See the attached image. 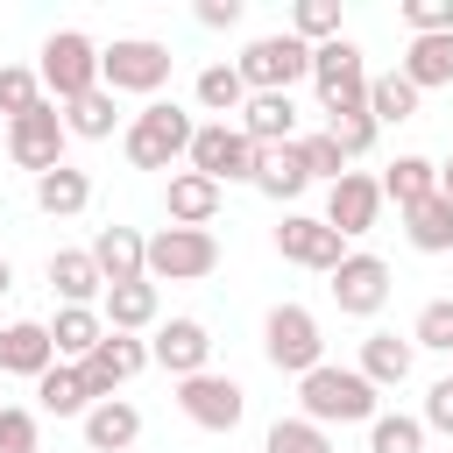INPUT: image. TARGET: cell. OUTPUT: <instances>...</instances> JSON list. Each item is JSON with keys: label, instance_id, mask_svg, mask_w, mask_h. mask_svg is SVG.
Returning a JSON list of instances; mask_svg holds the SVG:
<instances>
[{"label": "cell", "instance_id": "obj_14", "mask_svg": "<svg viewBox=\"0 0 453 453\" xmlns=\"http://www.w3.org/2000/svg\"><path fill=\"white\" fill-rule=\"evenodd\" d=\"M319 219H326L340 241H361V234L382 219V184H375L368 170H347V177L326 191V212H319Z\"/></svg>", "mask_w": 453, "mask_h": 453}, {"label": "cell", "instance_id": "obj_32", "mask_svg": "<svg viewBox=\"0 0 453 453\" xmlns=\"http://www.w3.org/2000/svg\"><path fill=\"white\" fill-rule=\"evenodd\" d=\"M411 113H418V85H411L403 71L368 78V120H375V127H396V120H411Z\"/></svg>", "mask_w": 453, "mask_h": 453}, {"label": "cell", "instance_id": "obj_3", "mask_svg": "<svg viewBox=\"0 0 453 453\" xmlns=\"http://www.w3.org/2000/svg\"><path fill=\"white\" fill-rule=\"evenodd\" d=\"M170 42H156V35H113L106 50H99V85L120 99V92H142V99H156L163 85H170Z\"/></svg>", "mask_w": 453, "mask_h": 453}, {"label": "cell", "instance_id": "obj_39", "mask_svg": "<svg viewBox=\"0 0 453 453\" xmlns=\"http://www.w3.org/2000/svg\"><path fill=\"white\" fill-rule=\"evenodd\" d=\"M411 347H432V354H453V297H432L411 326Z\"/></svg>", "mask_w": 453, "mask_h": 453}, {"label": "cell", "instance_id": "obj_18", "mask_svg": "<svg viewBox=\"0 0 453 453\" xmlns=\"http://www.w3.org/2000/svg\"><path fill=\"white\" fill-rule=\"evenodd\" d=\"M42 368H57V347H50V326L42 319H14V326H0V375H42Z\"/></svg>", "mask_w": 453, "mask_h": 453}, {"label": "cell", "instance_id": "obj_29", "mask_svg": "<svg viewBox=\"0 0 453 453\" xmlns=\"http://www.w3.org/2000/svg\"><path fill=\"white\" fill-rule=\"evenodd\" d=\"M411 340H396V333H368L361 340V382H375V389H396L403 375H411Z\"/></svg>", "mask_w": 453, "mask_h": 453}, {"label": "cell", "instance_id": "obj_1", "mask_svg": "<svg viewBox=\"0 0 453 453\" xmlns=\"http://www.w3.org/2000/svg\"><path fill=\"white\" fill-rule=\"evenodd\" d=\"M297 418H311V425H368L375 418V382H361V368L319 361L311 375H297Z\"/></svg>", "mask_w": 453, "mask_h": 453}, {"label": "cell", "instance_id": "obj_16", "mask_svg": "<svg viewBox=\"0 0 453 453\" xmlns=\"http://www.w3.org/2000/svg\"><path fill=\"white\" fill-rule=\"evenodd\" d=\"M149 361H156V368H170L177 382H184V375H198V368L212 361V333H205V319H163V326H156V340H149Z\"/></svg>", "mask_w": 453, "mask_h": 453}, {"label": "cell", "instance_id": "obj_40", "mask_svg": "<svg viewBox=\"0 0 453 453\" xmlns=\"http://www.w3.org/2000/svg\"><path fill=\"white\" fill-rule=\"evenodd\" d=\"M326 134H333V149H340V156H368L382 127H375L368 113H333V120H326Z\"/></svg>", "mask_w": 453, "mask_h": 453}, {"label": "cell", "instance_id": "obj_15", "mask_svg": "<svg viewBox=\"0 0 453 453\" xmlns=\"http://www.w3.org/2000/svg\"><path fill=\"white\" fill-rule=\"evenodd\" d=\"M142 368H149V347H142L134 333H106V340H99V347L78 361V375H85L92 403H106V396H113L127 375H142Z\"/></svg>", "mask_w": 453, "mask_h": 453}, {"label": "cell", "instance_id": "obj_7", "mask_svg": "<svg viewBox=\"0 0 453 453\" xmlns=\"http://www.w3.org/2000/svg\"><path fill=\"white\" fill-rule=\"evenodd\" d=\"M262 354H269L276 375H311V368L326 361V333H319V319H311L304 304H269V319H262Z\"/></svg>", "mask_w": 453, "mask_h": 453}, {"label": "cell", "instance_id": "obj_4", "mask_svg": "<svg viewBox=\"0 0 453 453\" xmlns=\"http://www.w3.org/2000/svg\"><path fill=\"white\" fill-rule=\"evenodd\" d=\"M35 78H42L50 106H71V99H85V92L99 85V42H92L85 28H57V35L42 42V64H35Z\"/></svg>", "mask_w": 453, "mask_h": 453}, {"label": "cell", "instance_id": "obj_5", "mask_svg": "<svg viewBox=\"0 0 453 453\" xmlns=\"http://www.w3.org/2000/svg\"><path fill=\"white\" fill-rule=\"evenodd\" d=\"M311 85H319L326 120H333V113H368V64H361V42H354V35L319 42V50H311Z\"/></svg>", "mask_w": 453, "mask_h": 453}, {"label": "cell", "instance_id": "obj_43", "mask_svg": "<svg viewBox=\"0 0 453 453\" xmlns=\"http://www.w3.org/2000/svg\"><path fill=\"white\" fill-rule=\"evenodd\" d=\"M0 453H42V439H35V411H21V403L0 411Z\"/></svg>", "mask_w": 453, "mask_h": 453}, {"label": "cell", "instance_id": "obj_44", "mask_svg": "<svg viewBox=\"0 0 453 453\" xmlns=\"http://www.w3.org/2000/svg\"><path fill=\"white\" fill-rule=\"evenodd\" d=\"M425 432H446L453 439V375H439L432 389H425V418H418Z\"/></svg>", "mask_w": 453, "mask_h": 453}, {"label": "cell", "instance_id": "obj_27", "mask_svg": "<svg viewBox=\"0 0 453 453\" xmlns=\"http://www.w3.org/2000/svg\"><path fill=\"white\" fill-rule=\"evenodd\" d=\"M375 184H382V198H396V212H411L418 198H432V191H439V163H432V156H396Z\"/></svg>", "mask_w": 453, "mask_h": 453}, {"label": "cell", "instance_id": "obj_20", "mask_svg": "<svg viewBox=\"0 0 453 453\" xmlns=\"http://www.w3.org/2000/svg\"><path fill=\"white\" fill-rule=\"evenodd\" d=\"M163 212H170V226H212V212H219V184L198 177V170H177V177L163 184Z\"/></svg>", "mask_w": 453, "mask_h": 453}, {"label": "cell", "instance_id": "obj_9", "mask_svg": "<svg viewBox=\"0 0 453 453\" xmlns=\"http://www.w3.org/2000/svg\"><path fill=\"white\" fill-rule=\"evenodd\" d=\"M184 163H191L198 177H212V184H248V177H255V142H248L234 120H205V127L191 134Z\"/></svg>", "mask_w": 453, "mask_h": 453}, {"label": "cell", "instance_id": "obj_36", "mask_svg": "<svg viewBox=\"0 0 453 453\" xmlns=\"http://www.w3.org/2000/svg\"><path fill=\"white\" fill-rule=\"evenodd\" d=\"M290 35H297L304 50L333 42V35H340V0H297V7H290Z\"/></svg>", "mask_w": 453, "mask_h": 453}, {"label": "cell", "instance_id": "obj_11", "mask_svg": "<svg viewBox=\"0 0 453 453\" xmlns=\"http://www.w3.org/2000/svg\"><path fill=\"white\" fill-rule=\"evenodd\" d=\"M64 142H71V134H64V113H57L50 99L28 106L21 120H7V156H14L21 170H35V177L64 163Z\"/></svg>", "mask_w": 453, "mask_h": 453}, {"label": "cell", "instance_id": "obj_19", "mask_svg": "<svg viewBox=\"0 0 453 453\" xmlns=\"http://www.w3.org/2000/svg\"><path fill=\"white\" fill-rule=\"evenodd\" d=\"M262 198H276V205H290L304 184H311V170H304V156H297V142H283V149H255V177H248Z\"/></svg>", "mask_w": 453, "mask_h": 453}, {"label": "cell", "instance_id": "obj_13", "mask_svg": "<svg viewBox=\"0 0 453 453\" xmlns=\"http://www.w3.org/2000/svg\"><path fill=\"white\" fill-rule=\"evenodd\" d=\"M333 304H340L347 319H375V311L389 304V262L368 255V248H354V255L333 269Z\"/></svg>", "mask_w": 453, "mask_h": 453}, {"label": "cell", "instance_id": "obj_17", "mask_svg": "<svg viewBox=\"0 0 453 453\" xmlns=\"http://www.w3.org/2000/svg\"><path fill=\"white\" fill-rule=\"evenodd\" d=\"M234 127L255 149H283V142H297V99L290 92H248V106H241Z\"/></svg>", "mask_w": 453, "mask_h": 453}, {"label": "cell", "instance_id": "obj_35", "mask_svg": "<svg viewBox=\"0 0 453 453\" xmlns=\"http://www.w3.org/2000/svg\"><path fill=\"white\" fill-rule=\"evenodd\" d=\"M368 453H425V425L403 411H375L368 418Z\"/></svg>", "mask_w": 453, "mask_h": 453}, {"label": "cell", "instance_id": "obj_24", "mask_svg": "<svg viewBox=\"0 0 453 453\" xmlns=\"http://www.w3.org/2000/svg\"><path fill=\"white\" fill-rule=\"evenodd\" d=\"M99 340H106L99 304H57V319H50V347H57V361H85Z\"/></svg>", "mask_w": 453, "mask_h": 453}, {"label": "cell", "instance_id": "obj_41", "mask_svg": "<svg viewBox=\"0 0 453 453\" xmlns=\"http://www.w3.org/2000/svg\"><path fill=\"white\" fill-rule=\"evenodd\" d=\"M297 156H304V170H311V177H326V184H340V177H347V156L333 149V134H304V142H297Z\"/></svg>", "mask_w": 453, "mask_h": 453}, {"label": "cell", "instance_id": "obj_21", "mask_svg": "<svg viewBox=\"0 0 453 453\" xmlns=\"http://www.w3.org/2000/svg\"><path fill=\"white\" fill-rule=\"evenodd\" d=\"M50 290H57L64 304H99V297H106V276H99L92 248H57V255H50Z\"/></svg>", "mask_w": 453, "mask_h": 453}, {"label": "cell", "instance_id": "obj_25", "mask_svg": "<svg viewBox=\"0 0 453 453\" xmlns=\"http://www.w3.org/2000/svg\"><path fill=\"white\" fill-rule=\"evenodd\" d=\"M142 255H149V241L134 226H99V241H92V262L106 283H142Z\"/></svg>", "mask_w": 453, "mask_h": 453}, {"label": "cell", "instance_id": "obj_47", "mask_svg": "<svg viewBox=\"0 0 453 453\" xmlns=\"http://www.w3.org/2000/svg\"><path fill=\"white\" fill-rule=\"evenodd\" d=\"M7 290H14V269H7V255H0V297H7Z\"/></svg>", "mask_w": 453, "mask_h": 453}, {"label": "cell", "instance_id": "obj_28", "mask_svg": "<svg viewBox=\"0 0 453 453\" xmlns=\"http://www.w3.org/2000/svg\"><path fill=\"white\" fill-rule=\"evenodd\" d=\"M35 205H42L50 219H71V212H85V205H92V177H85V170H71V163H57V170H42V177H35Z\"/></svg>", "mask_w": 453, "mask_h": 453}, {"label": "cell", "instance_id": "obj_38", "mask_svg": "<svg viewBox=\"0 0 453 453\" xmlns=\"http://www.w3.org/2000/svg\"><path fill=\"white\" fill-rule=\"evenodd\" d=\"M28 106H42V78H35L28 64H0V113L21 120Z\"/></svg>", "mask_w": 453, "mask_h": 453}, {"label": "cell", "instance_id": "obj_2", "mask_svg": "<svg viewBox=\"0 0 453 453\" xmlns=\"http://www.w3.org/2000/svg\"><path fill=\"white\" fill-rule=\"evenodd\" d=\"M191 134H198V120H191L177 99H149V106L127 120L120 149H127V163H134V170H170V163L191 149Z\"/></svg>", "mask_w": 453, "mask_h": 453}, {"label": "cell", "instance_id": "obj_23", "mask_svg": "<svg viewBox=\"0 0 453 453\" xmlns=\"http://www.w3.org/2000/svg\"><path fill=\"white\" fill-rule=\"evenodd\" d=\"M134 439H142V411H134L127 396H106V403L85 411V446H92V453H127Z\"/></svg>", "mask_w": 453, "mask_h": 453}, {"label": "cell", "instance_id": "obj_34", "mask_svg": "<svg viewBox=\"0 0 453 453\" xmlns=\"http://www.w3.org/2000/svg\"><path fill=\"white\" fill-rule=\"evenodd\" d=\"M191 99H198L205 113H219V120H226V113H241V106H248V85H241V71H234V64H205V71H198V85H191Z\"/></svg>", "mask_w": 453, "mask_h": 453}, {"label": "cell", "instance_id": "obj_22", "mask_svg": "<svg viewBox=\"0 0 453 453\" xmlns=\"http://www.w3.org/2000/svg\"><path fill=\"white\" fill-rule=\"evenodd\" d=\"M156 311H163V297H156L149 276L142 283H106V297H99L106 333H142V326H156Z\"/></svg>", "mask_w": 453, "mask_h": 453}, {"label": "cell", "instance_id": "obj_31", "mask_svg": "<svg viewBox=\"0 0 453 453\" xmlns=\"http://www.w3.org/2000/svg\"><path fill=\"white\" fill-rule=\"evenodd\" d=\"M418 92H432V85H453V35H411V50H403V64H396Z\"/></svg>", "mask_w": 453, "mask_h": 453}, {"label": "cell", "instance_id": "obj_26", "mask_svg": "<svg viewBox=\"0 0 453 453\" xmlns=\"http://www.w3.org/2000/svg\"><path fill=\"white\" fill-rule=\"evenodd\" d=\"M35 403H42L50 418H85V411H92V389H85L78 361H57V368H42V375H35Z\"/></svg>", "mask_w": 453, "mask_h": 453}, {"label": "cell", "instance_id": "obj_12", "mask_svg": "<svg viewBox=\"0 0 453 453\" xmlns=\"http://www.w3.org/2000/svg\"><path fill=\"white\" fill-rule=\"evenodd\" d=\"M276 255H283V262H297V269L333 276V269L347 262V241H340L319 212H283V226H276Z\"/></svg>", "mask_w": 453, "mask_h": 453}, {"label": "cell", "instance_id": "obj_30", "mask_svg": "<svg viewBox=\"0 0 453 453\" xmlns=\"http://www.w3.org/2000/svg\"><path fill=\"white\" fill-rule=\"evenodd\" d=\"M403 234H411V248L418 255H446L453 248V198H418L411 212H403Z\"/></svg>", "mask_w": 453, "mask_h": 453}, {"label": "cell", "instance_id": "obj_46", "mask_svg": "<svg viewBox=\"0 0 453 453\" xmlns=\"http://www.w3.org/2000/svg\"><path fill=\"white\" fill-rule=\"evenodd\" d=\"M439 198H453V156L439 163Z\"/></svg>", "mask_w": 453, "mask_h": 453}, {"label": "cell", "instance_id": "obj_45", "mask_svg": "<svg viewBox=\"0 0 453 453\" xmlns=\"http://www.w3.org/2000/svg\"><path fill=\"white\" fill-rule=\"evenodd\" d=\"M241 21V0H198V28H234Z\"/></svg>", "mask_w": 453, "mask_h": 453}, {"label": "cell", "instance_id": "obj_6", "mask_svg": "<svg viewBox=\"0 0 453 453\" xmlns=\"http://www.w3.org/2000/svg\"><path fill=\"white\" fill-rule=\"evenodd\" d=\"M212 269H219L212 226H163V234L149 241V255H142V276H149V283H198V276H212Z\"/></svg>", "mask_w": 453, "mask_h": 453}, {"label": "cell", "instance_id": "obj_8", "mask_svg": "<svg viewBox=\"0 0 453 453\" xmlns=\"http://www.w3.org/2000/svg\"><path fill=\"white\" fill-rule=\"evenodd\" d=\"M234 71H241L248 92H290L297 78H311V50H304L290 28H283V35H255Z\"/></svg>", "mask_w": 453, "mask_h": 453}, {"label": "cell", "instance_id": "obj_33", "mask_svg": "<svg viewBox=\"0 0 453 453\" xmlns=\"http://www.w3.org/2000/svg\"><path fill=\"white\" fill-rule=\"evenodd\" d=\"M113 120H120V106H113V92H106V85H92L85 99H71V106H64V134H78V142H106V134H113Z\"/></svg>", "mask_w": 453, "mask_h": 453}, {"label": "cell", "instance_id": "obj_10", "mask_svg": "<svg viewBox=\"0 0 453 453\" xmlns=\"http://www.w3.org/2000/svg\"><path fill=\"white\" fill-rule=\"evenodd\" d=\"M177 411H184L198 432H234V425H241V411H248V389H241L234 375L198 368V375H184V382H177Z\"/></svg>", "mask_w": 453, "mask_h": 453}, {"label": "cell", "instance_id": "obj_42", "mask_svg": "<svg viewBox=\"0 0 453 453\" xmlns=\"http://www.w3.org/2000/svg\"><path fill=\"white\" fill-rule=\"evenodd\" d=\"M411 35H453V0H403Z\"/></svg>", "mask_w": 453, "mask_h": 453}, {"label": "cell", "instance_id": "obj_37", "mask_svg": "<svg viewBox=\"0 0 453 453\" xmlns=\"http://www.w3.org/2000/svg\"><path fill=\"white\" fill-rule=\"evenodd\" d=\"M262 453H333V439H326V425H311V418H276L269 439H262Z\"/></svg>", "mask_w": 453, "mask_h": 453}]
</instances>
